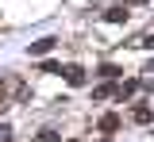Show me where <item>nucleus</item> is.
Wrapping results in <instances>:
<instances>
[{"label": "nucleus", "mask_w": 154, "mask_h": 142, "mask_svg": "<svg viewBox=\"0 0 154 142\" xmlns=\"http://www.w3.org/2000/svg\"><path fill=\"white\" fill-rule=\"evenodd\" d=\"M54 42H58V39H38V42H31V46H27V54H31V58L50 54V50H54Z\"/></svg>", "instance_id": "f257e3e1"}, {"label": "nucleus", "mask_w": 154, "mask_h": 142, "mask_svg": "<svg viewBox=\"0 0 154 142\" xmlns=\"http://www.w3.org/2000/svg\"><path fill=\"white\" fill-rule=\"evenodd\" d=\"M66 81L73 84V88H81V84H85V69H81V65H69V69H66Z\"/></svg>", "instance_id": "f03ea898"}, {"label": "nucleus", "mask_w": 154, "mask_h": 142, "mask_svg": "<svg viewBox=\"0 0 154 142\" xmlns=\"http://www.w3.org/2000/svg\"><path fill=\"white\" fill-rule=\"evenodd\" d=\"M104 19H108V23H127V8H108Z\"/></svg>", "instance_id": "7ed1b4c3"}, {"label": "nucleus", "mask_w": 154, "mask_h": 142, "mask_svg": "<svg viewBox=\"0 0 154 142\" xmlns=\"http://www.w3.org/2000/svg\"><path fill=\"white\" fill-rule=\"evenodd\" d=\"M116 127H119V115H112V111H108V115L100 119V131H104V135H112Z\"/></svg>", "instance_id": "20e7f679"}, {"label": "nucleus", "mask_w": 154, "mask_h": 142, "mask_svg": "<svg viewBox=\"0 0 154 142\" xmlns=\"http://www.w3.org/2000/svg\"><path fill=\"white\" fill-rule=\"evenodd\" d=\"M131 119H135V123H150V119H154V111H150V108H135Z\"/></svg>", "instance_id": "39448f33"}, {"label": "nucleus", "mask_w": 154, "mask_h": 142, "mask_svg": "<svg viewBox=\"0 0 154 142\" xmlns=\"http://www.w3.org/2000/svg\"><path fill=\"white\" fill-rule=\"evenodd\" d=\"M112 92H119V88H116V84H100V88H96L93 96H96V100H108V96H112Z\"/></svg>", "instance_id": "423d86ee"}, {"label": "nucleus", "mask_w": 154, "mask_h": 142, "mask_svg": "<svg viewBox=\"0 0 154 142\" xmlns=\"http://www.w3.org/2000/svg\"><path fill=\"white\" fill-rule=\"evenodd\" d=\"M96 73H100V77H119V69H116V65H100Z\"/></svg>", "instance_id": "0eeeda50"}, {"label": "nucleus", "mask_w": 154, "mask_h": 142, "mask_svg": "<svg viewBox=\"0 0 154 142\" xmlns=\"http://www.w3.org/2000/svg\"><path fill=\"white\" fill-rule=\"evenodd\" d=\"M35 142H58V131H42V135H38Z\"/></svg>", "instance_id": "6e6552de"}, {"label": "nucleus", "mask_w": 154, "mask_h": 142, "mask_svg": "<svg viewBox=\"0 0 154 142\" xmlns=\"http://www.w3.org/2000/svg\"><path fill=\"white\" fill-rule=\"evenodd\" d=\"M73 142H77V138H73Z\"/></svg>", "instance_id": "1a4fd4ad"}]
</instances>
